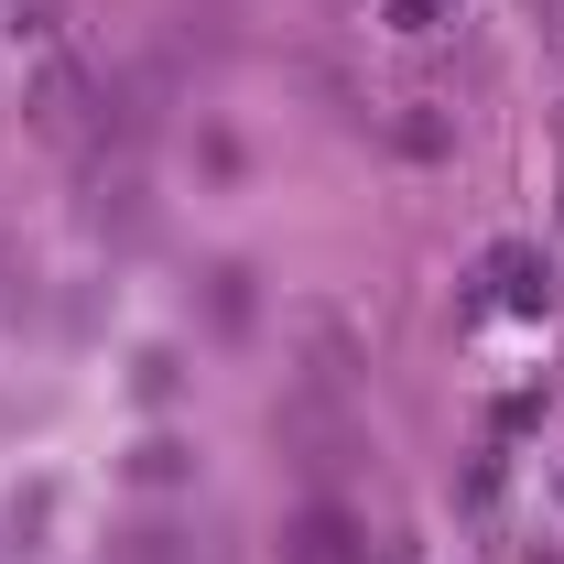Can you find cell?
Masks as SVG:
<instances>
[{
  "instance_id": "6da1fadb",
  "label": "cell",
  "mask_w": 564,
  "mask_h": 564,
  "mask_svg": "<svg viewBox=\"0 0 564 564\" xmlns=\"http://www.w3.org/2000/svg\"><path fill=\"white\" fill-rule=\"evenodd\" d=\"M380 22H391V33H434V22H445V0H380Z\"/></svg>"
}]
</instances>
